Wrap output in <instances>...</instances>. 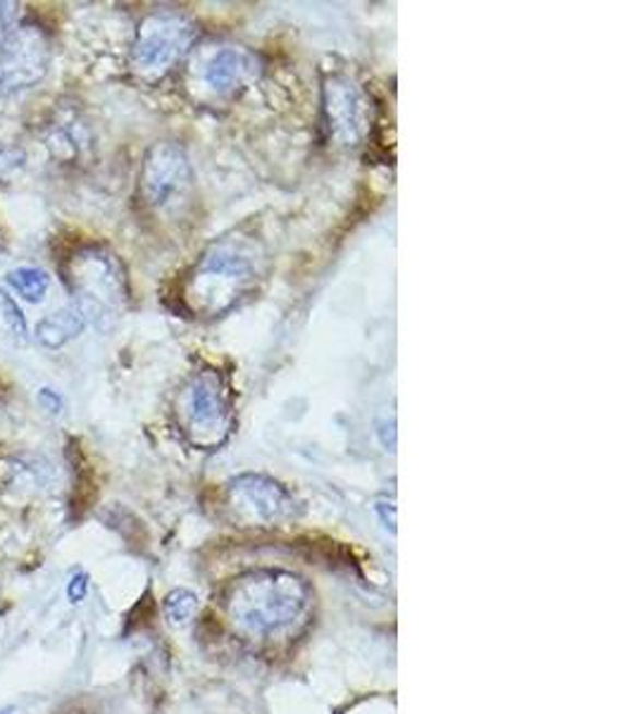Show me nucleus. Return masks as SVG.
I'll return each instance as SVG.
<instances>
[{"mask_svg":"<svg viewBox=\"0 0 636 714\" xmlns=\"http://www.w3.org/2000/svg\"><path fill=\"white\" fill-rule=\"evenodd\" d=\"M163 609H165V619L170 621L172 627H187L199 613V598L196 593H191L187 589H175L172 593H167Z\"/></svg>","mask_w":636,"mask_h":714,"instance_id":"nucleus-13","label":"nucleus"},{"mask_svg":"<svg viewBox=\"0 0 636 714\" xmlns=\"http://www.w3.org/2000/svg\"><path fill=\"white\" fill-rule=\"evenodd\" d=\"M193 41H196V27L184 15L167 10L153 12L139 24L132 48V70L139 80L158 82L189 53Z\"/></svg>","mask_w":636,"mask_h":714,"instance_id":"nucleus-3","label":"nucleus"},{"mask_svg":"<svg viewBox=\"0 0 636 714\" xmlns=\"http://www.w3.org/2000/svg\"><path fill=\"white\" fill-rule=\"evenodd\" d=\"M376 510L382 512L384 524L392 527V531H396V508H394V505H392V510H386V503H380V505H376Z\"/></svg>","mask_w":636,"mask_h":714,"instance_id":"nucleus-17","label":"nucleus"},{"mask_svg":"<svg viewBox=\"0 0 636 714\" xmlns=\"http://www.w3.org/2000/svg\"><path fill=\"white\" fill-rule=\"evenodd\" d=\"M184 426L199 448H217L231 426V388L217 370H205L193 376L184 402Z\"/></svg>","mask_w":636,"mask_h":714,"instance_id":"nucleus-4","label":"nucleus"},{"mask_svg":"<svg viewBox=\"0 0 636 714\" xmlns=\"http://www.w3.org/2000/svg\"><path fill=\"white\" fill-rule=\"evenodd\" d=\"M257 74V60L253 53L243 48H225L207 62L205 68V84L211 86L215 94L229 96L237 94V88L245 86Z\"/></svg>","mask_w":636,"mask_h":714,"instance_id":"nucleus-10","label":"nucleus"},{"mask_svg":"<svg viewBox=\"0 0 636 714\" xmlns=\"http://www.w3.org/2000/svg\"><path fill=\"white\" fill-rule=\"evenodd\" d=\"M219 605L243 639L275 641L303 625L313 605V591L291 571L255 569L231 579L219 593Z\"/></svg>","mask_w":636,"mask_h":714,"instance_id":"nucleus-1","label":"nucleus"},{"mask_svg":"<svg viewBox=\"0 0 636 714\" xmlns=\"http://www.w3.org/2000/svg\"><path fill=\"white\" fill-rule=\"evenodd\" d=\"M257 277L261 257H255V245L243 239L215 243L191 271L184 301L193 313L223 315L255 289Z\"/></svg>","mask_w":636,"mask_h":714,"instance_id":"nucleus-2","label":"nucleus"},{"mask_svg":"<svg viewBox=\"0 0 636 714\" xmlns=\"http://www.w3.org/2000/svg\"><path fill=\"white\" fill-rule=\"evenodd\" d=\"M225 508L241 527H279L296 517V498L275 479L243 474L225 488Z\"/></svg>","mask_w":636,"mask_h":714,"instance_id":"nucleus-5","label":"nucleus"},{"mask_svg":"<svg viewBox=\"0 0 636 714\" xmlns=\"http://www.w3.org/2000/svg\"><path fill=\"white\" fill-rule=\"evenodd\" d=\"M84 329H86V317L82 315V310L76 305L62 307L36 324V339L41 346H46L50 350H58L64 343L76 339V336H80Z\"/></svg>","mask_w":636,"mask_h":714,"instance_id":"nucleus-11","label":"nucleus"},{"mask_svg":"<svg viewBox=\"0 0 636 714\" xmlns=\"http://www.w3.org/2000/svg\"><path fill=\"white\" fill-rule=\"evenodd\" d=\"M88 593V574L86 571H74L70 583H68V598L70 603H82Z\"/></svg>","mask_w":636,"mask_h":714,"instance_id":"nucleus-15","label":"nucleus"},{"mask_svg":"<svg viewBox=\"0 0 636 714\" xmlns=\"http://www.w3.org/2000/svg\"><path fill=\"white\" fill-rule=\"evenodd\" d=\"M3 714H10V712H3Z\"/></svg>","mask_w":636,"mask_h":714,"instance_id":"nucleus-18","label":"nucleus"},{"mask_svg":"<svg viewBox=\"0 0 636 714\" xmlns=\"http://www.w3.org/2000/svg\"><path fill=\"white\" fill-rule=\"evenodd\" d=\"M50 68V38L38 24L24 22L0 44V94H20L41 84Z\"/></svg>","mask_w":636,"mask_h":714,"instance_id":"nucleus-6","label":"nucleus"},{"mask_svg":"<svg viewBox=\"0 0 636 714\" xmlns=\"http://www.w3.org/2000/svg\"><path fill=\"white\" fill-rule=\"evenodd\" d=\"M327 100L334 134L346 143H356L368 129V100L353 84L344 80H334L327 86Z\"/></svg>","mask_w":636,"mask_h":714,"instance_id":"nucleus-9","label":"nucleus"},{"mask_svg":"<svg viewBox=\"0 0 636 714\" xmlns=\"http://www.w3.org/2000/svg\"><path fill=\"white\" fill-rule=\"evenodd\" d=\"M38 400V406H41L44 410H48L50 414H58L62 412V406H64V400L58 391H53V388H41V391H38L36 396Z\"/></svg>","mask_w":636,"mask_h":714,"instance_id":"nucleus-16","label":"nucleus"},{"mask_svg":"<svg viewBox=\"0 0 636 714\" xmlns=\"http://www.w3.org/2000/svg\"><path fill=\"white\" fill-rule=\"evenodd\" d=\"M8 281L12 289H15L24 298V301H29V303H41L44 295L50 289V277L38 267L12 269L8 275Z\"/></svg>","mask_w":636,"mask_h":714,"instance_id":"nucleus-12","label":"nucleus"},{"mask_svg":"<svg viewBox=\"0 0 636 714\" xmlns=\"http://www.w3.org/2000/svg\"><path fill=\"white\" fill-rule=\"evenodd\" d=\"M141 198L155 210L179 205L191 191V165L187 153L177 143L163 141L146 153L144 167H141Z\"/></svg>","mask_w":636,"mask_h":714,"instance_id":"nucleus-8","label":"nucleus"},{"mask_svg":"<svg viewBox=\"0 0 636 714\" xmlns=\"http://www.w3.org/2000/svg\"><path fill=\"white\" fill-rule=\"evenodd\" d=\"M84 317H110L124 301V277L115 259L103 251H84L72 259L68 277Z\"/></svg>","mask_w":636,"mask_h":714,"instance_id":"nucleus-7","label":"nucleus"},{"mask_svg":"<svg viewBox=\"0 0 636 714\" xmlns=\"http://www.w3.org/2000/svg\"><path fill=\"white\" fill-rule=\"evenodd\" d=\"M0 319L5 322V327L17 336V339H27V319H24L20 305L12 301V298L0 291Z\"/></svg>","mask_w":636,"mask_h":714,"instance_id":"nucleus-14","label":"nucleus"}]
</instances>
